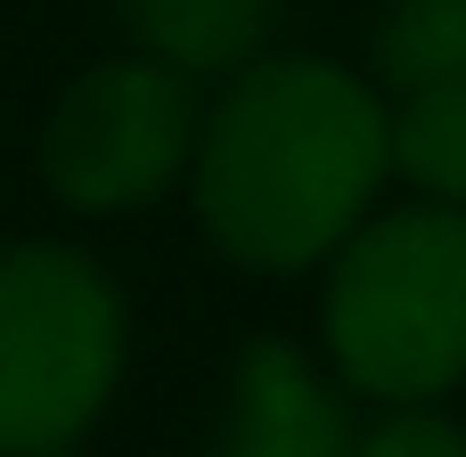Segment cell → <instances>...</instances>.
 I'll return each instance as SVG.
<instances>
[{
  "mask_svg": "<svg viewBox=\"0 0 466 457\" xmlns=\"http://www.w3.org/2000/svg\"><path fill=\"white\" fill-rule=\"evenodd\" d=\"M393 180L385 90L336 57L270 49L205 98L188 204L205 245L254 278H303L344 253Z\"/></svg>",
  "mask_w": 466,
  "mask_h": 457,
  "instance_id": "cell-1",
  "label": "cell"
},
{
  "mask_svg": "<svg viewBox=\"0 0 466 457\" xmlns=\"http://www.w3.org/2000/svg\"><path fill=\"white\" fill-rule=\"evenodd\" d=\"M319 368L377 409H442L466 384V213L385 204L319 270Z\"/></svg>",
  "mask_w": 466,
  "mask_h": 457,
  "instance_id": "cell-2",
  "label": "cell"
},
{
  "mask_svg": "<svg viewBox=\"0 0 466 457\" xmlns=\"http://www.w3.org/2000/svg\"><path fill=\"white\" fill-rule=\"evenodd\" d=\"M131 368V303L90 245H0V457H57L106 417Z\"/></svg>",
  "mask_w": 466,
  "mask_h": 457,
  "instance_id": "cell-3",
  "label": "cell"
},
{
  "mask_svg": "<svg viewBox=\"0 0 466 457\" xmlns=\"http://www.w3.org/2000/svg\"><path fill=\"white\" fill-rule=\"evenodd\" d=\"M197 123H205V90L188 74H172L139 49L98 57L49 98V114L33 131V172L82 221L147 213L156 196H172L188 180Z\"/></svg>",
  "mask_w": 466,
  "mask_h": 457,
  "instance_id": "cell-4",
  "label": "cell"
},
{
  "mask_svg": "<svg viewBox=\"0 0 466 457\" xmlns=\"http://www.w3.org/2000/svg\"><path fill=\"white\" fill-rule=\"evenodd\" d=\"M352 392L287 335H254L229 352V384H221V425L213 457H352Z\"/></svg>",
  "mask_w": 466,
  "mask_h": 457,
  "instance_id": "cell-5",
  "label": "cell"
},
{
  "mask_svg": "<svg viewBox=\"0 0 466 457\" xmlns=\"http://www.w3.org/2000/svg\"><path fill=\"white\" fill-rule=\"evenodd\" d=\"M115 16L139 57H156L188 82H229L254 57H270L287 0H115Z\"/></svg>",
  "mask_w": 466,
  "mask_h": 457,
  "instance_id": "cell-6",
  "label": "cell"
},
{
  "mask_svg": "<svg viewBox=\"0 0 466 457\" xmlns=\"http://www.w3.org/2000/svg\"><path fill=\"white\" fill-rule=\"evenodd\" d=\"M385 155H393V180H410L418 204L466 213V82L393 98L385 106Z\"/></svg>",
  "mask_w": 466,
  "mask_h": 457,
  "instance_id": "cell-7",
  "label": "cell"
},
{
  "mask_svg": "<svg viewBox=\"0 0 466 457\" xmlns=\"http://www.w3.org/2000/svg\"><path fill=\"white\" fill-rule=\"evenodd\" d=\"M377 82L393 98L459 90L466 82V0H385V16H377Z\"/></svg>",
  "mask_w": 466,
  "mask_h": 457,
  "instance_id": "cell-8",
  "label": "cell"
},
{
  "mask_svg": "<svg viewBox=\"0 0 466 457\" xmlns=\"http://www.w3.org/2000/svg\"><path fill=\"white\" fill-rule=\"evenodd\" d=\"M352 457H466V425L451 409H377Z\"/></svg>",
  "mask_w": 466,
  "mask_h": 457,
  "instance_id": "cell-9",
  "label": "cell"
},
{
  "mask_svg": "<svg viewBox=\"0 0 466 457\" xmlns=\"http://www.w3.org/2000/svg\"><path fill=\"white\" fill-rule=\"evenodd\" d=\"M57 457H82V450H57Z\"/></svg>",
  "mask_w": 466,
  "mask_h": 457,
  "instance_id": "cell-10",
  "label": "cell"
}]
</instances>
